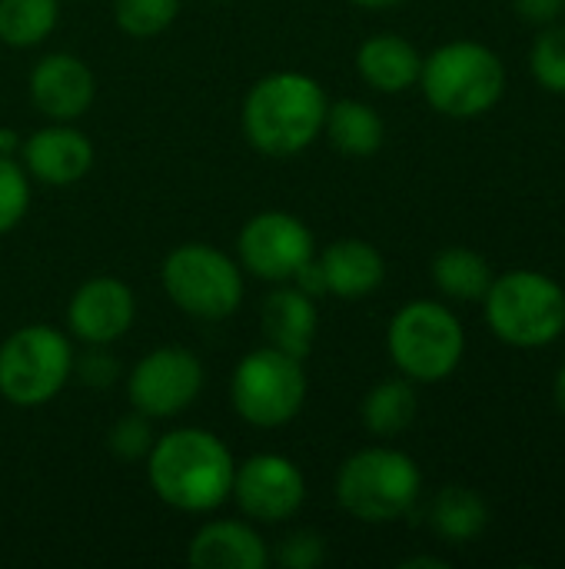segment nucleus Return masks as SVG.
Listing matches in <instances>:
<instances>
[{
  "label": "nucleus",
  "instance_id": "33",
  "mask_svg": "<svg viewBox=\"0 0 565 569\" xmlns=\"http://www.w3.org/2000/svg\"><path fill=\"white\" fill-rule=\"evenodd\" d=\"M13 150H20V137L13 130H0V153L13 157Z\"/></svg>",
  "mask_w": 565,
  "mask_h": 569
},
{
  "label": "nucleus",
  "instance_id": "11",
  "mask_svg": "<svg viewBox=\"0 0 565 569\" xmlns=\"http://www.w3.org/2000/svg\"><path fill=\"white\" fill-rule=\"evenodd\" d=\"M316 257L313 230L286 210H263L250 217L236 237L240 267L266 283H290Z\"/></svg>",
  "mask_w": 565,
  "mask_h": 569
},
{
  "label": "nucleus",
  "instance_id": "3",
  "mask_svg": "<svg viewBox=\"0 0 565 569\" xmlns=\"http://www.w3.org/2000/svg\"><path fill=\"white\" fill-rule=\"evenodd\" d=\"M420 87L426 103L453 120L490 113L506 90V67L496 50L476 40H450L423 57Z\"/></svg>",
  "mask_w": 565,
  "mask_h": 569
},
{
  "label": "nucleus",
  "instance_id": "6",
  "mask_svg": "<svg viewBox=\"0 0 565 569\" xmlns=\"http://www.w3.org/2000/svg\"><path fill=\"white\" fill-rule=\"evenodd\" d=\"M386 350L396 370L413 383H440L460 367L466 353V333L450 307L436 300H413L393 313Z\"/></svg>",
  "mask_w": 565,
  "mask_h": 569
},
{
  "label": "nucleus",
  "instance_id": "10",
  "mask_svg": "<svg viewBox=\"0 0 565 569\" xmlns=\"http://www.w3.org/2000/svg\"><path fill=\"white\" fill-rule=\"evenodd\" d=\"M206 370L190 347H157L143 353L127 377V400L150 420L180 417L203 393Z\"/></svg>",
  "mask_w": 565,
  "mask_h": 569
},
{
  "label": "nucleus",
  "instance_id": "8",
  "mask_svg": "<svg viewBox=\"0 0 565 569\" xmlns=\"http://www.w3.org/2000/svg\"><path fill=\"white\" fill-rule=\"evenodd\" d=\"M73 343L50 323H27L0 343V397L33 410L50 403L73 377Z\"/></svg>",
  "mask_w": 565,
  "mask_h": 569
},
{
  "label": "nucleus",
  "instance_id": "15",
  "mask_svg": "<svg viewBox=\"0 0 565 569\" xmlns=\"http://www.w3.org/2000/svg\"><path fill=\"white\" fill-rule=\"evenodd\" d=\"M20 163L30 180L47 187H70L83 180L93 167V143L73 123L50 120L20 140Z\"/></svg>",
  "mask_w": 565,
  "mask_h": 569
},
{
  "label": "nucleus",
  "instance_id": "4",
  "mask_svg": "<svg viewBox=\"0 0 565 569\" xmlns=\"http://www.w3.org/2000/svg\"><path fill=\"white\" fill-rule=\"evenodd\" d=\"M423 490L416 460L396 447H366L343 460L336 473V503L360 523L403 520Z\"/></svg>",
  "mask_w": 565,
  "mask_h": 569
},
{
  "label": "nucleus",
  "instance_id": "29",
  "mask_svg": "<svg viewBox=\"0 0 565 569\" xmlns=\"http://www.w3.org/2000/svg\"><path fill=\"white\" fill-rule=\"evenodd\" d=\"M323 560H326V540L316 530H296L276 550V563L286 569H313Z\"/></svg>",
  "mask_w": 565,
  "mask_h": 569
},
{
  "label": "nucleus",
  "instance_id": "28",
  "mask_svg": "<svg viewBox=\"0 0 565 569\" xmlns=\"http://www.w3.org/2000/svg\"><path fill=\"white\" fill-rule=\"evenodd\" d=\"M153 420L143 417L140 410H130L127 417H120L113 423V430L107 433V447L113 457H120L123 463H133V460H147L150 447H153Z\"/></svg>",
  "mask_w": 565,
  "mask_h": 569
},
{
  "label": "nucleus",
  "instance_id": "7",
  "mask_svg": "<svg viewBox=\"0 0 565 569\" xmlns=\"http://www.w3.org/2000/svg\"><path fill=\"white\" fill-rule=\"evenodd\" d=\"M170 303L193 320H226L243 303V267L213 243H180L160 270Z\"/></svg>",
  "mask_w": 565,
  "mask_h": 569
},
{
  "label": "nucleus",
  "instance_id": "14",
  "mask_svg": "<svg viewBox=\"0 0 565 569\" xmlns=\"http://www.w3.org/2000/svg\"><path fill=\"white\" fill-rule=\"evenodd\" d=\"M27 90H30V103L47 120L73 123L77 117L90 110L97 97V77L87 67V60H80L77 53L57 50L33 63Z\"/></svg>",
  "mask_w": 565,
  "mask_h": 569
},
{
  "label": "nucleus",
  "instance_id": "18",
  "mask_svg": "<svg viewBox=\"0 0 565 569\" xmlns=\"http://www.w3.org/2000/svg\"><path fill=\"white\" fill-rule=\"evenodd\" d=\"M316 263L323 270L326 293H333L340 300L370 297L386 280V260H383V253L370 240H360V237H346V240L330 243L316 257Z\"/></svg>",
  "mask_w": 565,
  "mask_h": 569
},
{
  "label": "nucleus",
  "instance_id": "24",
  "mask_svg": "<svg viewBox=\"0 0 565 569\" xmlns=\"http://www.w3.org/2000/svg\"><path fill=\"white\" fill-rule=\"evenodd\" d=\"M60 20V0H0V43L13 50L40 47Z\"/></svg>",
  "mask_w": 565,
  "mask_h": 569
},
{
  "label": "nucleus",
  "instance_id": "19",
  "mask_svg": "<svg viewBox=\"0 0 565 569\" xmlns=\"http://www.w3.org/2000/svg\"><path fill=\"white\" fill-rule=\"evenodd\" d=\"M360 77L380 93H403L420 83L423 53L400 33H373L356 50Z\"/></svg>",
  "mask_w": 565,
  "mask_h": 569
},
{
  "label": "nucleus",
  "instance_id": "30",
  "mask_svg": "<svg viewBox=\"0 0 565 569\" xmlns=\"http://www.w3.org/2000/svg\"><path fill=\"white\" fill-rule=\"evenodd\" d=\"M73 370L83 377V383H90V387H97V390H103V387H110V383L117 380V363L103 353V347H90V353L83 357L80 367H77V360H73Z\"/></svg>",
  "mask_w": 565,
  "mask_h": 569
},
{
  "label": "nucleus",
  "instance_id": "21",
  "mask_svg": "<svg viewBox=\"0 0 565 569\" xmlns=\"http://www.w3.org/2000/svg\"><path fill=\"white\" fill-rule=\"evenodd\" d=\"M416 410H420V397H416V387L410 377H393V380H383L376 383L366 397H363V407H360V417H363V427L380 437V440H390V437H400L403 430H410V423L416 420Z\"/></svg>",
  "mask_w": 565,
  "mask_h": 569
},
{
  "label": "nucleus",
  "instance_id": "32",
  "mask_svg": "<svg viewBox=\"0 0 565 569\" xmlns=\"http://www.w3.org/2000/svg\"><path fill=\"white\" fill-rule=\"evenodd\" d=\"M400 567L403 569H446L450 563H446V560H440V557H410V560H403Z\"/></svg>",
  "mask_w": 565,
  "mask_h": 569
},
{
  "label": "nucleus",
  "instance_id": "9",
  "mask_svg": "<svg viewBox=\"0 0 565 569\" xmlns=\"http://www.w3.org/2000/svg\"><path fill=\"white\" fill-rule=\"evenodd\" d=\"M306 390L310 380L303 360L270 343L246 353L230 377V403L236 417L260 430H276L296 420L306 403Z\"/></svg>",
  "mask_w": 565,
  "mask_h": 569
},
{
  "label": "nucleus",
  "instance_id": "20",
  "mask_svg": "<svg viewBox=\"0 0 565 569\" xmlns=\"http://www.w3.org/2000/svg\"><path fill=\"white\" fill-rule=\"evenodd\" d=\"M323 133H326L330 147L336 153H343V157H373L386 140L383 117L363 100H336V103H330Z\"/></svg>",
  "mask_w": 565,
  "mask_h": 569
},
{
  "label": "nucleus",
  "instance_id": "16",
  "mask_svg": "<svg viewBox=\"0 0 565 569\" xmlns=\"http://www.w3.org/2000/svg\"><path fill=\"white\" fill-rule=\"evenodd\" d=\"M260 327L270 347L296 360H306L320 333L316 297L303 293L296 283H276V290L260 307Z\"/></svg>",
  "mask_w": 565,
  "mask_h": 569
},
{
  "label": "nucleus",
  "instance_id": "1",
  "mask_svg": "<svg viewBox=\"0 0 565 569\" xmlns=\"http://www.w3.org/2000/svg\"><path fill=\"white\" fill-rule=\"evenodd\" d=\"M236 460L230 447L203 430L180 427L153 440L147 453L150 490L180 513H213L230 500Z\"/></svg>",
  "mask_w": 565,
  "mask_h": 569
},
{
  "label": "nucleus",
  "instance_id": "34",
  "mask_svg": "<svg viewBox=\"0 0 565 569\" xmlns=\"http://www.w3.org/2000/svg\"><path fill=\"white\" fill-rule=\"evenodd\" d=\"M353 7H363V10H386V7H396V3H406V0H350Z\"/></svg>",
  "mask_w": 565,
  "mask_h": 569
},
{
  "label": "nucleus",
  "instance_id": "31",
  "mask_svg": "<svg viewBox=\"0 0 565 569\" xmlns=\"http://www.w3.org/2000/svg\"><path fill=\"white\" fill-rule=\"evenodd\" d=\"M516 10L533 23H553L565 10V0H516Z\"/></svg>",
  "mask_w": 565,
  "mask_h": 569
},
{
  "label": "nucleus",
  "instance_id": "23",
  "mask_svg": "<svg viewBox=\"0 0 565 569\" xmlns=\"http://www.w3.org/2000/svg\"><path fill=\"white\" fill-rule=\"evenodd\" d=\"M493 267L470 247H446L433 260V283L450 300H483L493 283Z\"/></svg>",
  "mask_w": 565,
  "mask_h": 569
},
{
  "label": "nucleus",
  "instance_id": "2",
  "mask_svg": "<svg viewBox=\"0 0 565 569\" xmlns=\"http://www.w3.org/2000/svg\"><path fill=\"white\" fill-rule=\"evenodd\" d=\"M326 110L330 100L316 77L276 70L246 90L240 123L253 150L266 157H296L323 137Z\"/></svg>",
  "mask_w": 565,
  "mask_h": 569
},
{
  "label": "nucleus",
  "instance_id": "35",
  "mask_svg": "<svg viewBox=\"0 0 565 569\" xmlns=\"http://www.w3.org/2000/svg\"><path fill=\"white\" fill-rule=\"evenodd\" d=\"M553 397H556V407H559V413H563V417H565V367H563V370H559V377H556Z\"/></svg>",
  "mask_w": 565,
  "mask_h": 569
},
{
  "label": "nucleus",
  "instance_id": "22",
  "mask_svg": "<svg viewBox=\"0 0 565 569\" xmlns=\"http://www.w3.org/2000/svg\"><path fill=\"white\" fill-rule=\"evenodd\" d=\"M430 527L440 540L463 547L490 527V510L483 497L470 487H446L430 507Z\"/></svg>",
  "mask_w": 565,
  "mask_h": 569
},
{
  "label": "nucleus",
  "instance_id": "25",
  "mask_svg": "<svg viewBox=\"0 0 565 569\" xmlns=\"http://www.w3.org/2000/svg\"><path fill=\"white\" fill-rule=\"evenodd\" d=\"M183 0H113V20L127 37H160L180 13Z\"/></svg>",
  "mask_w": 565,
  "mask_h": 569
},
{
  "label": "nucleus",
  "instance_id": "26",
  "mask_svg": "<svg viewBox=\"0 0 565 569\" xmlns=\"http://www.w3.org/2000/svg\"><path fill=\"white\" fill-rule=\"evenodd\" d=\"M533 77L543 90L565 93V27H546L529 53Z\"/></svg>",
  "mask_w": 565,
  "mask_h": 569
},
{
  "label": "nucleus",
  "instance_id": "27",
  "mask_svg": "<svg viewBox=\"0 0 565 569\" xmlns=\"http://www.w3.org/2000/svg\"><path fill=\"white\" fill-rule=\"evenodd\" d=\"M30 210V177L20 160L0 153V237L10 233Z\"/></svg>",
  "mask_w": 565,
  "mask_h": 569
},
{
  "label": "nucleus",
  "instance_id": "5",
  "mask_svg": "<svg viewBox=\"0 0 565 569\" xmlns=\"http://www.w3.org/2000/svg\"><path fill=\"white\" fill-rule=\"evenodd\" d=\"M483 313L503 343L523 350L549 347L565 333V290L539 270H509L493 277Z\"/></svg>",
  "mask_w": 565,
  "mask_h": 569
},
{
  "label": "nucleus",
  "instance_id": "17",
  "mask_svg": "<svg viewBox=\"0 0 565 569\" xmlns=\"http://www.w3.org/2000/svg\"><path fill=\"white\" fill-rule=\"evenodd\" d=\"M186 560L196 569H263L270 547L250 520H210L193 533Z\"/></svg>",
  "mask_w": 565,
  "mask_h": 569
},
{
  "label": "nucleus",
  "instance_id": "13",
  "mask_svg": "<svg viewBox=\"0 0 565 569\" xmlns=\"http://www.w3.org/2000/svg\"><path fill=\"white\" fill-rule=\"evenodd\" d=\"M137 297L120 277H90L67 303V330L87 347H110L130 333Z\"/></svg>",
  "mask_w": 565,
  "mask_h": 569
},
{
  "label": "nucleus",
  "instance_id": "12",
  "mask_svg": "<svg viewBox=\"0 0 565 569\" xmlns=\"http://www.w3.org/2000/svg\"><path fill=\"white\" fill-rule=\"evenodd\" d=\"M230 500L250 523L276 527L293 520L306 503V477L283 453H253L236 463Z\"/></svg>",
  "mask_w": 565,
  "mask_h": 569
}]
</instances>
